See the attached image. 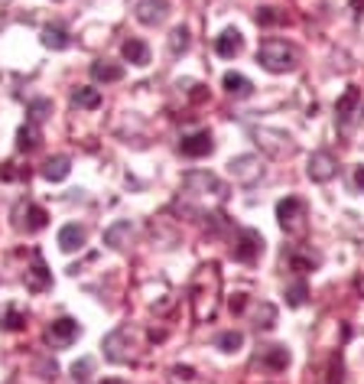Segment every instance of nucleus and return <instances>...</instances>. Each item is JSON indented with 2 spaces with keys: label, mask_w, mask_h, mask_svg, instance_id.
Masks as SVG:
<instances>
[{
  "label": "nucleus",
  "mask_w": 364,
  "mask_h": 384,
  "mask_svg": "<svg viewBox=\"0 0 364 384\" xmlns=\"http://www.w3.org/2000/svg\"><path fill=\"white\" fill-rule=\"evenodd\" d=\"M257 62H261L267 72H273V75H283V72H293V68H296L299 56L287 39H263V43L257 46Z\"/></svg>",
  "instance_id": "obj_1"
},
{
  "label": "nucleus",
  "mask_w": 364,
  "mask_h": 384,
  "mask_svg": "<svg viewBox=\"0 0 364 384\" xmlns=\"http://www.w3.org/2000/svg\"><path fill=\"white\" fill-rule=\"evenodd\" d=\"M306 218H309V205L299 196H287L277 202V222L287 235H296V238L306 235V225H309Z\"/></svg>",
  "instance_id": "obj_2"
},
{
  "label": "nucleus",
  "mask_w": 364,
  "mask_h": 384,
  "mask_svg": "<svg viewBox=\"0 0 364 384\" xmlns=\"http://www.w3.org/2000/svg\"><path fill=\"white\" fill-rule=\"evenodd\" d=\"M101 349H104V359L108 361H114V365H127V361L134 359V335H130L127 326H118L114 333L104 335Z\"/></svg>",
  "instance_id": "obj_3"
},
{
  "label": "nucleus",
  "mask_w": 364,
  "mask_h": 384,
  "mask_svg": "<svg viewBox=\"0 0 364 384\" xmlns=\"http://www.w3.org/2000/svg\"><path fill=\"white\" fill-rule=\"evenodd\" d=\"M46 222H49V215H46L43 205L30 202V199H20V202L13 205V228L17 231L33 235V231H43Z\"/></svg>",
  "instance_id": "obj_4"
},
{
  "label": "nucleus",
  "mask_w": 364,
  "mask_h": 384,
  "mask_svg": "<svg viewBox=\"0 0 364 384\" xmlns=\"http://www.w3.org/2000/svg\"><path fill=\"white\" fill-rule=\"evenodd\" d=\"M231 254H234V261H241V264H257L263 254V235L257 228H241L234 238Z\"/></svg>",
  "instance_id": "obj_5"
},
{
  "label": "nucleus",
  "mask_w": 364,
  "mask_h": 384,
  "mask_svg": "<svg viewBox=\"0 0 364 384\" xmlns=\"http://www.w3.org/2000/svg\"><path fill=\"white\" fill-rule=\"evenodd\" d=\"M182 186H186L189 192H199V196H218V199L228 196V186L208 170H189L186 176H182Z\"/></svg>",
  "instance_id": "obj_6"
},
{
  "label": "nucleus",
  "mask_w": 364,
  "mask_h": 384,
  "mask_svg": "<svg viewBox=\"0 0 364 384\" xmlns=\"http://www.w3.org/2000/svg\"><path fill=\"white\" fill-rule=\"evenodd\" d=\"M228 173L234 176L237 186H257L263 180V163L254 154H241L228 163Z\"/></svg>",
  "instance_id": "obj_7"
},
{
  "label": "nucleus",
  "mask_w": 364,
  "mask_h": 384,
  "mask_svg": "<svg viewBox=\"0 0 364 384\" xmlns=\"http://www.w3.org/2000/svg\"><path fill=\"white\" fill-rule=\"evenodd\" d=\"M254 134V140L267 150V154L273 156H289L293 150H296V144H293V137L283 134V130H270V128H254L251 130Z\"/></svg>",
  "instance_id": "obj_8"
},
{
  "label": "nucleus",
  "mask_w": 364,
  "mask_h": 384,
  "mask_svg": "<svg viewBox=\"0 0 364 384\" xmlns=\"http://www.w3.org/2000/svg\"><path fill=\"white\" fill-rule=\"evenodd\" d=\"M43 339H46V345H49V349H68V345L78 339V323H75V319H68V316L52 319V323L46 326Z\"/></svg>",
  "instance_id": "obj_9"
},
{
  "label": "nucleus",
  "mask_w": 364,
  "mask_h": 384,
  "mask_svg": "<svg viewBox=\"0 0 364 384\" xmlns=\"http://www.w3.org/2000/svg\"><path fill=\"white\" fill-rule=\"evenodd\" d=\"M134 17L144 26H160L170 17V0H134Z\"/></svg>",
  "instance_id": "obj_10"
},
{
  "label": "nucleus",
  "mask_w": 364,
  "mask_h": 384,
  "mask_svg": "<svg viewBox=\"0 0 364 384\" xmlns=\"http://www.w3.org/2000/svg\"><path fill=\"white\" fill-rule=\"evenodd\" d=\"M306 173H309V180L313 182H329L332 176L339 173V163H335V156H332L329 150H315V154L309 156Z\"/></svg>",
  "instance_id": "obj_11"
},
{
  "label": "nucleus",
  "mask_w": 364,
  "mask_h": 384,
  "mask_svg": "<svg viewBox=\"0 0 364 384\" xmlns=\"http://www.w3.org/2000/svg\"><path fill=\"white\" fill-rule=\"evenodd\" d=\"M23 283H26V290H33V293H46L52 287V273H49V267H46L39 251H33V267L26 271Z\"/></svg>",
  "instance_id": "obj_12"
},
{
  "label": "nucleus",
  "mask_w": 364,
  "mask_h": 384,
  "mask_svg": "<svg viewBox=\"0 0 364 384\" xmlns=\"http://www.w3.org/2000/svg\"><path fill=\"white\" fill-rule=\"evenodd\" d=\"M179 150H182V156H192V160H199V156H208L215 150V140L208 130H195V134H186L182 140H179Z\"/></svg>",
  "instance_id": "obj_13"
},
{
  "label": "nucleus",
  "mask_w": 364,
  "mask_h": 384,
  "mask_svg": "<svg viewBox=\"0 0 364 384\" xmlns=\"http://www.w3.org/2000/svg\"><path fill=\"white\" fill-rule=\"evenodd\" d=\"M358 104H361V92H358V88H348V92L341 94L339 101H335V124H339L341 130L351 128V120H355Z\"/></svg>",
  "instance_id": "obj_14"
},
{
  "label": "nucleus",
  "mask_w": 364,
  "mask_h": 384,
  "mask_svg": "<svg viewBox=\"0 0 364 384\" xmlns=\"http://www.w3.org/2000/svg\"><path fill=\"white\" fill-rule=\"evenodd\" d=\"M257 361H261L267 371H287L289 349H287V345H263L261 355H257Z\"/></svg>",
  "instance_id": "obj_15"
},
{
  "label": "nucleus",
  "mask_w": 364,
  "mask_h": 384,
  "mask_svg": "<svg viewBox=\"0 0 364 384\" xmlns=\"http://www.w3.org/2000/svg\"><path fill=\"white\" fill-rule=\"evenodd\" d=\"M241 49H244V36L237 33V30H225L215 39V52H218L221 59H234V56H241Z\"/></svg>",
  "instance_id": "obj_16"
},
{
  "label": "nucleus",
  "mask_w": 364,
  "mask_h": 384,
  "mask_svg": "<svg viewBox=\"0 0 364 384\" xmlns=\"http://www.w3.org/2000/svg\"><path fill=\"white\" fill-rule=\"evenodd\" d=\"M0 329L4 333H23L26 329V313L17 303H4L0 306Z\"/></svg>",
  "instance_id": "obj_17"
},
{
  "label": "nucleus",
  "mask_w": 364,
  "mask_h": 384,
  "mask_svg": "<svg viewBox=\"0 0 364 384\" xmlns=\"http://www.w3.org/2000/svg\"><path fill=\"white\" fill-rule=\"evenodd\" d=\"M85 228L82 225H62V231H59V248L65 251V254H75V251H82L85 248Z\"/></svg>",
  "instance_id": "obj_18"
},
{
  "label": "nucleus",
  "mask_w": 364,
  "mask_h": 384,
  "mask_svg": "<svg viewBox=\"0 0 364 384\" xmlns=\"http://www.w3.org/2000/svg\"><path fill=\"white\" fill-rule=\"evenodd\" d=\"M221 85H225V92H228L231 98H251V94H254V82L247 75H241V72H225Z\"/></svg>",
  "instance_id": "obj_19"
},
{
  "label": "nucleus",
  "mask_w": 364,
  "mask_h": 384,
  "mask_svg": "<svg viewBox=\"0 0 364 384\" xmlns=\"http://www.w3.org/2000/svg\"><path fill=\"white\" fill-rule=\"evenodd\" d=\"M120 56L130 62V66H150V46L144 39H127L120 46Z\"/></svg>",
  "instance_id": "obj_20"
},
{
  "label": "nucleus",
  "mask_w": 364,
  "mask_h": 384,
  "mask_svg": "<svg viewBox=\"0 0 364 384\" xmlns=\"http://www.w3.org/2000/svg\"><path fill=\"white\" fill-rule=\"evenodd\" d=\"M130 235H134V225L130 222H114L108 231H104V244L114 251H120L124 244H130Z\"/></svg>",
  "instance_id": "obj_21"
},
{
  "label": "nucleus",
  "mask_w": 364,
  "mask_h": 384,
  "mask_svg": "<svg viewBox=\"0 0 364 384\" xmlns=\"http://www.w3.org/2000/svg\"><path fill=\"white\" fill-rule=\"evenodd\" d=\"M72 173V160L68 156H49V160L43 163V176L49 182H62Z\"/></svg>",
  "instance_id": "obj_22"
},
{
  "label": "nucleus",
  "mask_w": 364,
  "mask_h": 384,
  "mask_svg": "<svg viewBox=\"0 0 364 384\" xmlns=\"http://www.w3.org/2000/svg\"><path fill=\"white\" fill-rule=\"evenodd\" d=\"M92 78L98 85H111V82L124 78V68L114 66V62H92Z\"/></svg>",
  "instance_id": "obj_23"
},
{
  "label": "nucleus",
  "mask_w": 364,
  "mask_h": 384,
  "mask_svg": "<svg viewBox=\"0 0 364 384\" xmlns=\"http://www.w3.org/2000/svg\"><path fill=\"white\" fill-rule=\"evenodd\" d=\"M36 147H39V128L36 124H23L17 130V150L20 154H33Z\"/></svg>",
  "instance_id": "obj_24"
},
{
  "label": "nucleus",
  "mask_w": 364,
  "mask_h": 384,
  "mask_svg": "<svg viewBox=\"0 0 364 384\" xmlns=\"http://www.w3.org/2000/svg\"><path fill=\"white\" fill-rule=\"evenodd\" d=\"M72 104L85 108V111H94V108H101V92L98 88H75L72 92Z\"/></svg>",
  "instance_id": "obj_25"
},
{
  "label": "nucleus",
  "mask_w": 364,
  "mask_h": 384,
  "mask_svg": "<svg viewBox=\"0 0 364 384\" xmlns=\"http://www.w3.org/2000/svg\"><path fill=\"white\" fill-rule=\"evenodd\" d=\"M43 46L46 49H68V46H72V36H68L62 26H46L43 30Z\"/></svg>",
  "instance_id": "obj_26"
},
{
  "label": "nucleus",
  "mask_w": 364,
  "mask_h": 384,
  "mask_svg": "<svg viewBox=\"0 0 364 384\" xmlns=\"http://www.w3.org/2000/svg\"><path fill=\"white\" fill-rule=\"evenodd\" d=\"M189 46H192V36H189L186 26H176L170 33V52L172 56H182V52H189Z\"/></svg>",
  "instance_id": "obj_27"
},
{
  "label": "nucleus",
  "mask_w": 364,
  "mask_h": 384,
  "mask_svg": "<svg viewBox=\"0 0 364 384\" xmlns=\"http://www.w3.org/2000/svg\"><path fill=\"white\" fill-rule=\"evenodd\" d=\"M215 345H218L221 352H241V345H244V333L228 329V333H221L218 339H215Z\"/></svg>",
  "instance_id": "obj_28"
},
{
  "label": "nucleus",
  "mask_w": 364,
  "mask_h": 384,
  "mask_svg": "<svg viewBox=\"0 0 364 384\" xmlns=\"http://www.w3.org/2000/svg\"><path fill=\"white\" fill-rule=\"evenodd\" d=\"M26 111H30V124H43V120L52 114V101L49 98H36V101H30Z\"/></svg>",
  "instance_id": "obj_29"
},
{
  "label": "nucleus",
  "mask_w": 364,
  "mask_h": 384,
  "mask_svg": "<svg viewBox=\"0 0 364 384\" xmlns=\"http://www.w3.org/2000/svg\"><path fill=\"white\" fill-rule=\"evenodd\" d=\"M277 326V306L273 303H261L257 306V329H273Z\"/></svg>",
  "instance_id": "obj_30"
},
{
  "label": "nucleus",
  "mask_w": 364,
  "mask_h": 384,
  "mask_svg": "<svg viewBox=\"0 0 364 384\" xmlns=\"http://www.w3.org/2000/svg\"><path fill=\"white\" fill-rule=\"evenodd\" d=\"M289 264H293V271L306 273V271H313L315 267V257L313 254H299L296 248H289Z\"/></svg>",
  "instance_id": "obj_31"
},
{
  "label": "nucleus",
  "mask_w": 364,
  "mask_h": 384,
  "mask_svg": "<svg viewBox=\"0 0 364 384\" xmlns=\"http://www.w3.org/2000/svg\"><path fill=\"white\" fill-rule=\"evenodd\" d=\"M306 297H309V287H306V280H296L287 290V303H289V306H303Z\"/></svg>",
  "instance_id": "obj_32"
},
{
  "label": "nucleus",
  "mask_w": 364,
  "mask_h": 384,
  "mask_svg": "<svg viewBox=\"0 0 364 384\" xmlns=\"http://www.w3.org/2000/svg\"><path fill=\"white\" fill-rule=\"evenodd\" d=\"M257 26H277V23H283V13H280V10H273V7H263V10H257Z\"/></svg>",
  "instance_id": "obj_33"
},
{
  "label": "nucleus",
  "mask_w": 364,
  "mask_h": 384,
  "mask_svg": "<svg viewBox=\"0 0 364 384\" xmlns=\"http://www.w3.org/2000/svg\"><path fill=\"white\" fill-rule=\"evenodd\" d=\"M0 180H7V182H13V180H30V170H20L17 163H4V166H0Z\"/></svg>",
  "instance_id": "obj_34"
},
{
  "label": "nucleus",
  "mask_w": 364,
  "mask_h": 384,
  "mask_svg": "<svg viewBox=\"0 0 364 384\" xmlns=\"http://www.w3.org/2000/svg\"><path fill=\"white\" fill-rule=\"evenodd\" d=\"M92 368H94L92 359H78L75 365H72V378H75V381H88V378H92Z\"/></svg>",
  "instance_id": "obj_35"
},
{
  "label": "nucleus",
  "mask_w": 364,
  "mask_h": 384,
  "mask_svg": "<svg viewBox=\"0 0 364 384\" xmlns=\"http://www.w3.org/2000/svg\"><path fill=\"white\" fill-rule=\"evenodd\" d=\"M247 306V299H244V293H234L231 297V313H241V309Z\"/></svg>",
  "instance_id": "obj_36"
},
{
  "label": "nucleus",
  "mask_w": 364,
  "mask_h": 384,
  "mask_svg": "<svg viewBox=\"0 0 364 384\" xmlns=\"http://www.w3.org/2000/svg\"><path fill=\"white\" fill-rule=\"evenodd\" d=\"M39 371H43V378H56L59 368H56V361H52V365H39Z\"/></svg>",
  "instance_id": "obj_37"
},
{
  "label": "nucleus",
  "mask_w": 364,
  "mask_h": 384,
  "mask_svg": "<svg viewBox=\"0 0 364 384\" xmlns=\"http://www.w3.org/2000/svg\"><path fill=\"white\" fill-rule=\"evenodd\" d=\"M355 189H361L364 192V166H358L355 170Z\"/></svg>",
  "instance_id": "obj_38"
},
{
  "label": "nucleus",
  "mask_w": 364,
  "mask_h": 384,
  "mask_svg": "<svg viewBox=\"0 0 364 384\" xmlns=\"http://www.w3.org/2000/svg\"><path fill=\"white\" fill-rule=\"evenodd\" d=\"M172 375L176 378H192V368H172Z\"/></svg>",
  "instance_id": "obj_39"
},
{
  "label": "nucleus",
  "mask_w": 364,
  "mask_h": 384,
  "mask_svg": "<svg viewBox=\"0 0 364 384\" xmlns=\"http://www.w3.org/2000/svg\"><path fill=\"white\" fill-rule=\"evenodd\" d=\"M101 384H127V381H124V378H104Z\"/></svg>",
  "instance_id": "obj_40"
}]
</instances>
